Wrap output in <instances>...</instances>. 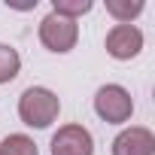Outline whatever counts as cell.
Instances as JSON below:
<instances>
[{"mask_svg": "<svg viewBox=\"0 0 155 155\" xmlns=\"http://www.w3.org/2000/svg\"><path fill=\"white\" fill-rule=\"evenodd\" d=\"M113 155H155V134L146 125H128L113 137Z\"/></svg>", "mask_w": 155, "mask_h": 155, "instance_id": "obj_6", "label": "cell"}, {"mask_svg": "<svg viewBox=\"0 0 155 155\" xmlns=\"http://www.w3.org/2000/svg\"><path fill=\"white\" fill-rule=\"evenodd\" d=\"M40 43L43 49L55 52V55H67L76 49V43H79V25H76L73 18H64L58 12H49L43 21H40Z\"/></svg>", "mask_w": 155, "mask_h": 155, "instance_id": "obj_3", "label": "cell"}, {"mask_svg": "<svg viewBox=\"0 0 155 155\" xmlns=\"http://www.w3.org/2000/svg\"><path fill=\"white\" fill-rule=\"evenodd\" d=\"M58 116H61V97H58L52 88H46V85H31V88L21 91V97H18V119H21L28 128L43 131V128H49L52 122H58Z\"/></svg>", "mask_w": 155, "mask_h": 155, "instance_id": "obj_1", "label": "cell"}, {"mask_svg": "<svg viewBox=\"0 0 155 155\" xmlns=\"http://www.w3.org/2000/svg\"><path fill=\"white\" fill-rule=\"evenodd\" d=\"M94 113L101 122L107 125H125L134 116V97L125 85L119 82H107L94 91Z\"/></svg>", "mask_w": 155, "mask_h": 155, "instance_id": "obj_2", "label": "cell"}, {"mask_svg": "<svg viewBox=\"0 0 155 155\" xmlns=\"http://www.w3.org/2000/svg\"><path fill=\"white\" fill-rule=\"evenodd\" d=\"M0 155H3V152H0Z\"/></svg>", "mask_w": 155, "mask_h": 155, "instance_id": "obj_11", "label": "cell"}, {"mask_svg": "<svg viewBox=\"0 0 155 155\" xmlns=\"http://www.w3.org/2000/svg\"><path fill=\"white\" fill-rule=\"evenodd\" d=\"M52 155H94V137L85 125H61L49 140Z\"/></svg>", "mask_w": 155, "mask_h": 155, "instance_id": "obj_4", "label": "cell"}, {"mask_svg": "<svg viewBox=\"0 0 155 155\" xmlns=\"http://www.w3.org/2000/svg\"><path fill=\"white\" fill-rule=\"evenodd\" d=\"M0 152H3V155H40L34 137H28V134H9V137H3V140H0Z\"/></svg>", "mask_w": 155, "mask_h": 155, "instance_id": "obj_9", "label": "cell"}, {"mask_svg": "<svg viewBox=\"0 0 155 155\" xmlns=\"http://www.w3.org/2000/svg\"><path fill=\"white\" fill-rule=\"evenodd\" d=\"M146 9L143 0H107V12L116 18V25H134V18Z\"/></svg>", "mask_w": 155, "mask_h": 155, "instance_id": "obj_7", "label": "cell"}, {"mask_svg": "<svg viewBox=\"0 0 155 155\" xmlns=\"http://www.w3.org/2000/svg\"><path fill=\"white\" fill-rule=\"evenodd\" d=\"M18 73H21V55H18V49L9 46V43H0V85L12 82Z\"/></svg>", "mask_w": 155, "mask_h": 155, "instance_id": "obj_8", "label": "cell"}, {"mask_svg": "<svg viewBox=\"0 0 155 155\" xmlns=\"http://www.w3.org/2000/svg\"><path fill=\"white\" fill-rule=\"evenodd\" d=\"M143 31L137 25H113L107 31V40H104V49L110 58L116 61H131L143 52Z\"/></svg>", "mask_w": 155, "mask_h": 155, "instance_id": "obj_5", "label": "cell"}, {"mask_svg": "<svg viewBox=\"0 0 155 155\" xmlns=\"http://www.w3.org/2000/svg\"><path fill=\"white\" fill-rule=\"evenodd\" d=\"M94 9V3L91 0H52V12H58V15H64V18H82L85 12H91Z\"/></svg>", "mask_w": 155, "mask_h": 155, "instance_id": "obj_10", "label": "cell"}]
</instances>
